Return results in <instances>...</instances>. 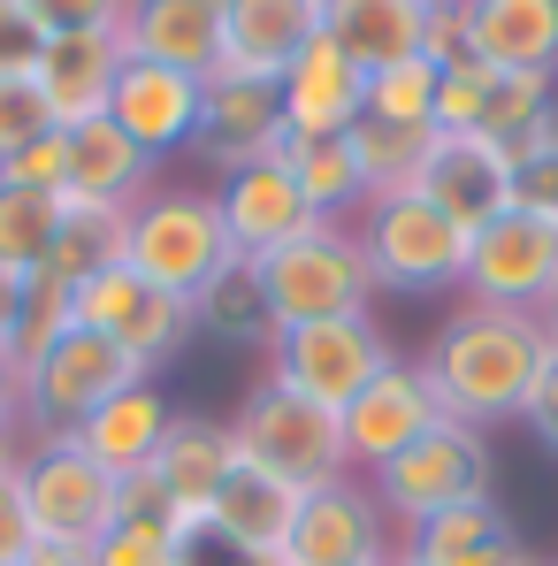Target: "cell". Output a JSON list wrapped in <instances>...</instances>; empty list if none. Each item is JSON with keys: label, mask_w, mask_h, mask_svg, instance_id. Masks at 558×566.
<instances>
[{"label": "cell", "mask_w": 558, "mask_h": 566, "mask_svg": "<svg viewBox=\"0 0 558 566\" xmlns=\"http://www.w3.org/2000/svg\"><path fill=\"white\" fill-rule=\"evenodd\" d=\"M544 314H520V306H489V298H466L444 314V329L429 337L421 353V376L436 390V413L466 421V429H497V421H520L528 406V382L544 368Z\"/></svg>", "instance_id": "6da1fadb"}, {"label": "cell", "mask_w": 558, "mask_h": 566, "mask_svg": "<svg viewBox=\"0 0 558 566\" xmlns=\"http://www.w3.org/2000/svg\"><path fill=\"white\" fill-rule=\"evenodd\" d=\"M230 230H222V207L214 191H191V185H154L130 214H123V269L161 291L191 298L214 269H230Z\"/></svg>", "instance_id": "7a4b0ae2"}, {"label": "cell", "mask_w": 558, "mask_h": 566, "mask_svg": "<svg viewBox=\"0 0 558 566\" xmlns=\"http://www.w3.org/2000/svg\"><path fill=\"white\" fill-rule=\"evenodd\" d=\"M253 276L269 291L276 329H298V322H352V314H368V298H375L368 253H360V230H352V222H314L306 238L261 253Z\"/></svg>", "instance_id": "3957f363"}, {"label": "cell", "mask_w": 558, "mask_h": 566, "mask_svg": "<svg viewBox=\"0 0 558 566\" xmlns=\"http://www.w3.org/2000/svg\"><path fill=\"white\" fill-rule=\"evenodd\" d=\"M230 437H238V460L269 468L276 482L306 490V497L352 474V452H345V421H337L329 406H314V398H298V390L269 382V376L245 390V406H238Z\"/></svg>", "instance_id": "277c9868"}, {"label": "cell", "mask_w": 558, "mask_h": 566, "mask_svg": "<svg viewBox=\"0 0 558 566\" xmlns=\"http://www.w3.org/2000/svg\"><path fill=\"white\" fill-rule=\"evenodd\" d=\"M23 376V398H15V421H23V437H77L85 421H93L107 398H123V390H138V382H154L123 345H107L93 329H62L31 368H15Z\"/></svg>", "instance_id": "5b68a950"}, {"label": "cell", "mask_w": 558, "mask_h": 566, "mask_svg": "<svg viewBox=\"0 0 558 566\" xmlns=\"http://www.w3.org/2000/svg\"><path fill=\"white\" fill-rule=\"evenodd\" d=\"M466 245H474V230H460L421 185L382 191L360 214V253H368L375 291H444V283H466Z\"/></svg>", "instance_id": "8992f818"}, {"label": "cell", "mask_w": 558, "mask_h": 566, "mask_svg": "<svg viewBox=\"0 0 558 566\" xmlns=\"http://www.w3.org/2000/svg\"><path fill=\"white\" fill-rule=\"evenodd\" d=\"M15 482H23L39 544H62V552H99V536L123 513V482L99 468L77 437H31Z\"/></svg>", "instance_id": "52a82bcc"}, {"label": "cell", "mask_w": 558, "mask_h": 566, "mask_svg": "<svg viewBox=\"0 0 558 566\" xmlns=\"http://www.w3.org/2000/svg\"><path fill=\"white\" fill-rule=\"evenodd\" d=\"M368 490H375V505H382V521L421 528L429 513H452V505L489 497V444L466 421H429L398 460H382L368 474Z\"/></svg>", "instance_id": "ba28073f"}, {"label": "cell", "mask_w": 558, "mask_h": 566, "mask_svg": "<svg viewBox=\"0 0 558 566\" xmlns=\"http://www.w3.org/2000/svg\"><path fill=\"white\" fill-rule=\"evenodd\" d=\"M390 337L375 329V314H352V322H298V329H276L269 345V382L345 413L360 390H368L375 368H390Z\"/></svg>", "instance_id": "9c48e42d"}, {"label": "cell", "mask_w": 558, "mask_h": 566, "mask_svg": "<svg viewBox=\"0 0 558 566\" xmlns=\"http://www.w3.org/2000/svg\"><path fill=\"white\" fill-rule=\"evenodd\" d=\"M77 329H93L107 345H123L146 376L161 368V360H177L191 337V298L177 291H161V283L130 276L123 261L115 269H99L93 283H77Z\"/></svg>", "instance_id": "30bf717a"}, {"label": "cell", "mask_w": 558, "mask_h": 566, "mask_svg": "<svg viewBox=\"0 0 558 566\" xmlns=\"http://www.w3.org/2000/svg\"><path fill=\"white\" fill-rule=\"evenodd\" d=\"M466 298L551 314L558 306V230L544 214H520V207L482 222L474 245H466Z\"/></svg>", "instance_id": "8fae6325"}, {"label": "cell", "mask_w": 558, "mask_h": 566, "mask_svg": "<svg viewBox=\"0 0 558 566\" xmlns=\"http://www.w3.org/2000/svg\"><path fill=\"white\" fill-rule=\"evenodd\" d=\"M298 505H306V490H291V482H276L269 468L238 460L230 482L214 490V505H207V552H222L230 566L283 559V544H291V528H298Z\"/></svg>", "instance_id": "7c38bea8"}, {"label": "cell", "mask_w": 558, "mask_h": 566, "mask_svg": "<svg viewBox=\"0 0 558 566\" xmlns=\"http://www.w3.org/2000/svg\"><path fill=\"white\" fill-rule=\"evenodd\" d=\"M222 23H230V0H123L115 39H123V62L214 77L222 70Z\"/></svg>", "instance_id": "4fadbf2b"}, {"label": "cell", "mask_w": 558, "mask_h": 566, "mask_svg": "<svg viewBox=\"0 0 558 566\" xmlns=\"http://www.w3.org/2000/svg\"><path fill=\"white\" fill-rule=\"evenodd\" d=\"M421 191L460 222V230H482L497 214L520 207V169L497 138H460V130H436L429 161H421Z\"/></svg>", "instance_id": "5bb4252c"}, {"label": "cell", "mask_w": 558, "mask_h": 566, "mask_svg": "<svg viewBox=\"0 0 558 566\" xmlns=\"http://www.w3.org/2000/svg\"><path fill=\"white\" fill-rule=\"evenodd\" d=\"M214 207H222V230H230V253H238V261H261V253H276V245L306 238V230L322 222V214L306 207V191L291 185L283 154L230 169V177L214 185Z\"/></svg>", "instance_id": "9a60e30c"}, {"label": "cell", "mask_w": 558, "mask_h": 566, "mask_svg": "<svg viewBox=\"0 0 558 566\" xmlns=\"http://www.w3.org/2000/svg\"><path fill=\"white\" fill-rule=\"evenodd\" d=\"M345 421V452H352V468H382V460H398L429 421H444L436 413V390L421 376V360H390V368H375L368 390L337 413Z\"/></svg>", "instance_id": "2e32d148"}, {"label": "cell", "mask_w": 558, "mask_h": 566, "mask_svg": "<svg viewBox=\"0 0 558 566\" xmlns=\"http://www.w3.org/2000/svg\"><path fill=\"white\" fill-rule=\"evenodd\" d=\"M291 123H283V93L261 85V77H207V99H199V138L191 154L214 161L222 177L245 169V161H269L283 154Z\"/></svg>", "instance_id": "e0dca14e"}, {"label": "cell", "mask_w": 558, "mask_h": 566, "mask_svg": "<svg viewBox=\"0 0 558 566\" xmlns=\"http://www.w3.org/2000/svg\"><path fill=\"white\" fill-rule=\"evenodd\" d=\"M238 468V437H230V421H207V413H177V429L161 437V452H154V468L146 482L169 497V513H177V528L207 544V505H214V490L230 482Z\"/></svg>", "instance_id": "ac0fdd59"}, {"label": "cell", "mask_w": 558, "mask_h": 566, "mask_svg": "<svg viewBox=\"0 0 558 566\" xmlns=\"http://www.w3.org/2000/svg\"><path fill=\"white\" fill-rule=\"evenodd\" d=\"M276 93H283L291 138H345L368 115V70L322 31V39H306V54L276 77Z\"/></svg>", "instance_id": "d6986e66"}, {"label": "cell", "mask_w": 558, "mask_h": 566, "mask_svg": "<svg viewBox=\"0 0 558 566\" xmlns=\"http://www.w3.org/2000/svg\"><path fill=\"white\" fill-rule=\"evenodd\" d=\"M382 552H398L390 528H382V505H375V490H360L345 474V482H329V490H314L298 505V528L283 544V566H368Z\"/></svg>", "instance_id": "ffe728a7"}, {"label": "cell", "mask_w": 558, "mask_h": 566, "mask_svg": "<svg viewBox=\"0 0 558 566\" xmlns=\"http://www.w3.org/2000/svg\"><path fill=\"white\" fill-rule=\"evenodd\" d=\"M199 99H207V77H185V70H154V62H123L115 77V99H107V123L138 146V154H185L199 138Z\"/></svg>", "instance_id": "44dd1931"}, {"label": "cell", "mask_w": 558, "mask_h": 566, "mask_svg": "<svg viewBox=\"0 0 558 566\" xmlns=\"http://www.w3.org/2000/svg\"><path fill=\"white\" fill-rule=\"evenodd\" d=\"M306 39H322V0H230L222 70L214 77H261V85H276L283 70L306 54Z\"/></svg>", "instance_id": "7402d4cb"}, {"label": "cell", "mask_w": 558, "mask_h": 566, "mask_svg": "<svg viewBox=\"0 0 558 566\" xmlns=\"http://www.w3.org/2000/svg\"><path fill=\"white\" fill-rule=\"evenodd\" d=\"M115 77H123V39H115V31H54V39L39 46V70H31V85L46 93V107H54L62 130L107 115Z\"/></svg>", "instance_id": "603a6c76"}, {"label": "cell", "mask_w": 558, "mask_h": 566, "mask_svg": "<svg viewBox=\"0 0 558 566\" xmlns=\"http://www.w3.org/2000/svg\"><path fill=\"white\" fill-rule=\"evenodd\" d=\"M528 559H536V552H528L520 528L497 513V497L429 513L421 528L398 536V566H528Z\"/></svg>", "instance_id": "cb8c5ba5"}, {"label": "cell", "mask_w": 558, "mask_h": 566, "mask_svg": "<svg viewBox=\"0 0 558 566\" xmlns=\"http://www.w3.org/2000/svg\"><path fill=\"white\" fill-rule=\"evenodd\" d=\"M466 54L558 85V0H460Z\"/></svg>", "instance_id": "d4e9b609"}, {"label": "cell", "mask_w": 558, "mask_h": 566, "mask_svg": "<svg viewBox=\"0 0 558 566\" xmlns=\"http://www.w3.org/2000/svg\"><path fill=\"white\" fill-rule=\"evenodd\" d=\"M154 154H138L107 115H93V123H77L70 130V185H62V199H77V207H138L146 191H154Z\"/></svg>", "instance_id": "484cf974"}, {"label": "cell", "mask_w": 558, "mask_h": 566, "mask_svg": "<svg viewBox=\"0 0 558 566\" xmlns=\"http://www.w3.org/2000/svg\"><path fill=\"white\" fill-rule=\"evenodd\" d=\"M169 429H177L169 390H161V382H138V390H123V398H107V406H99L93 421L77 429V444H85L115 482H138V474L154 468V452H161V437H169Z\"/></svg>", "instance_id": "4316f807"}, {"label": "cell", "mask_w": 558, "mask_h": 566, "mask_svg": "<svg viewBox=\"0 0 558 566\" xmlns=\"http://www.w3.org/2000/svg\"><path fill=\"white\" fill-rule=\"evenodd\" d=\"M322 31L360 62V70H390V62H413L421 39H429V0H329L322 8Z\"/></svg>", "instance_id": "83f0119b"}, {"label": "cell", "mask_w": 558, "mask_h": 566, "mask_svg": "<svg viewBox=\"0 0 558 566\" xmlns=\"http://www.w3.org/2000/svg\"><path fill=\"white\" fill-rule=\"evenodd\" d=\"M191 544H199V536H185V528H177L169 497L138 474V482H123V513H115V528L99 536L93 566H185Z\"/></svg>", "instance_id": "f1b7e54d"}, {"label": "cell", "mask_w": 558, "mask_h": 566, "mask_svg": "<svg viewBox=\"0 0 558 566\" xmlns=\"http://www.w3.org/2000/svg\"><path fill=\"white\" fill-rule=\"evenodd\" d=\"M191 337H222V345H276V314H269V291L253 276V261H230L191 291Z\"/></svg>", "instance_id": "f546056e"}, {"label": "cell", "mask_w": 558, "mask_h": 566, "mask_svg": "<svg viewBox=\"0 0 558 566\" xmlns=\"http://www.w3.org/2000/svg\"><path fill=\"white\" fill-rule=\"evenodd\" d=\"M429 146H436V130H413V123H382V115H360V123L345 130V154H352V169H360L368 199L421 185V161H429Z\"/></svg>", "instance_id": "4dcf8cb0"}, {"label": "cell", "mask_w": 558, "mask_h": 566, "mask_svg": "<svg viewBox=\"0 0 558 566\" xmlns=\"http://www.w3.org/2000/svg\"><path fill=\"white\" fill-rule=\"evenodd\" d=\"M54 238H62V199L54 191L0 185V276L31 283L54 261Z\"/></svg>", "instance_id": "1f68e13d"}, {"label": "cell", "mask_w": 558, "mask_h": 566, "mask_svg": "<svg viewBox=\"0 0 558 566\" xmlns=\"http://www.w3.org/2000/svg\"><path fill=\"white\" fill-rule=\"evenodd\" d=\"M283 169H291V185L306 191V207L322 222H345L352 207H368V185H360L345 138H283Z\"/></svg>", "instance_id": "d6a6232c"}, {"label": "cell", "mask_w": 558, "mask_h": 566, "mask_svg": "<svg viewBox=\"0 0 558 566\" xmlns=\"http://www.w3.org/2000/svg\"><path fill=\"white\" fill-rule=\"evenodd\" d=\"M115 261H123V207H77V199H62V238H54V261L39 276L77 291L99 269H115Z\"/></svg>", "instance_id": "836d02e7"}, {"label": "cell", "mask_w": 558, "mask_h": 566, "mask_svg": "<svg viewBox=\"0 0 558 566\" xmlns=\"http://www.w3.org/2000/svg\"><path fill=\"white\" fill-rule=\"evenodd\" d=\"M436 77H444V70H436L429 54L375 70L368 77V115H382V123H413V130H436Z\"/></svg>", "instance_id": "e575fe53"}, {"label": "cell", "mask_w": 558, "mask_h": 566, "mask_svg": "<svg viewBox=\"0 0 558 566\" xmlns=\"http://www.w3.org/2000/svg\"><path fill=\"white\" fill-rule=\"evenodd\" d=\"M70 322H77V291H70V283H54V276H31V283H23V298H15L8 360H15V368H31V360H39Z\"/></svg>", "instance_id": "d590c367"}, {"label": "cell", "mask_w": 558, "mask_h": 566, "mask_svg": "<svg viewBox=\"0 0 558 566\" xmlns=\"http://www.w3.org/2000/svg\"><path fill=\"white\" fill-rule=\"evenodd\" d=\"M46 130H62L54 123V107L46 93L31 85V77H0V161H15L31 138H46Z\"/></svg>", "instance_id": "8d00e7d4"}, {"label": "cell", "mask_w": 558, "mask_h": 566, "mask_svg": "<svg viewBox=\"0 0 558 566\" xmlns=\"http://www.w3.org/2000/svg\"><path fill=\"white\" fill-rule=\"evenodd\" d=\"M0 185H23V191H54L70 185V130H46V138H31L15 161H0Z\"/></svg>", "instance_id": "74e56055"}, {"label": "cell", "mask_w": 558, "mask_h": 566, "mask_svg": "<svg viewBox=\"0 0 558 566\" xmlns=\"http://www.w3.org/2000/svg\"><path fill=\"white\" fill-rule=\"evenodd\" d=\"M39 46H46L39 15L23 0H0V77H31L39 70Z\"/></svg>", "instance_id": "f35d334b"}, {"label": "cell", "mask_w": 558, "mask_h": 566, "mask_svg": "<svg viewBox=\"0 0 558 566\" xmlns=\"http://www.w3.org/2000/svg\"><path fill=\"white\" fill-rule=\"evenodd\" d=\"M544 329H551V322H544ZM520 421L536 429V444H544V452H558V337L544 345V368H536V382H528Z\"/></svg>", "instance_id": "ab89813d"}, {"label": "cell", "mask_w": 558, "mask_h": 566, "mask_svg": "<svg viewBox=\"0 0 558 566\" xmlns=\"http://www.w3.org/2000/svg\"><path fill=\"white\" fill-rule=\"evenodd\" d=\"M31 15H39V31L54 39V31H115V15H123V0H23Z\"/></svg>", "instance_id": "60d3db41"}, {"label": "cell", "mask_w": 558, "mask_h": 566, "mask_svg": "<svg viewBox=\"0 0 558 566\" xmlns=\"http://www.w3.org/2000/svg\"><path fill=\"white\" fill-rule=\"evenodd\" d=\"M39 552V528H31V505H23V482L0 474V566H23Z\"/></svg>", "instance_id": "b9f144b4"}, {"label": "cell", "mask_w": 558, "mask_h": 566, "mask_svg": "<svg viewBox=\"0 0 558 566\" xmlns=\"http://www.w3.org/2000/svg\"><path fill=\"white\" fill-rule=\"evenodd\" d=\"M520 214H544V222L558 230V138L544 146V154L520 161Z\"/></svg>", "instance_id": "7bdbcfd3"}, {"label": "cell", "mask_w": 558, "mask_h": 566, "mask_svg": "<svg viewBox=\"0 0 558 566\" xmlns=\"http://www.w3.org/2000/svg\"><path fill=\"white\" fill-rule=\"evenodd\" d=\"M421 54H429L436 70L466 62V15H460V0H429V39H421Z\"/></svg>", "instance_id": "ee69618b"}, {"label": "cell", "mask_w": 558, "mask_h": 566, "mask_svg": "<svg viewBox=\"0 0 558 566\" xmlns=\"http://www.w3.org/2000/svg\"><path fill=\"white\" fill-rule=\"evenodd\" d=\"M23 452H31L23 421H0V474H15V468H23Z\"/></svg>", "instance_id": "f6af8a7d"}, {"label": "cell", "mask_w": 558, "mask_h": 566, "mask_svg": "<svg viewBox=\"0 0 558 566\" xmlns=\"http://www.w3.org/2000/svg\"><path fill=\"white\" fill-rule=\"evenodd\" d=\"M15 398H23V376H15V360L0 353V421H15Z\"/></svg>", "instance_id": "bcb514c9"}, {"label": "cell", "mask_w": 558, "mask_h": 566, "mask_svg": "<svg viewBox=\"0 0 558 566\" xmlns=\"http://www.w3.org/2000/svg\"><path fill=\"white\" fill-rule=\"evenodd\" d=\"M15 298H23V283L0 276V353H8V337H15Z\"/></svg>", "instance_id": "7dc6e473"}, {"label": "cell", "mask_w": 558, "mask_h": 566, "mask_svg": "<svg viewBox=\"0 0 558 566\" xmlns=\"http://www.w3.org/2000/svg\"><path fill=\"white\" fill-rule=\"evenodd\" d=\"M23 566H93V552H62V544H39Z\"/></svg>", "instance_id": "c3c4849f"}, {"label": "cell", "mask_w": 558, "mask_h": 566, "mask_svg": "<svg viewBox=\"0 0 558 566\" xmlns=\"http://www.w3.org/2000/svg\"><path fill=\"white\" fill-rule=\"evenodd\" d=\"M368 566H398V552H382V559H368Z\"/></svg>", "instance_id": "681fc988"}, {"label": "cell", "mask_w": 558, "mask_h": 566, "mask_svg": "<svg viewBox=\"0 0 558 566\" xmlns=\"http://www.w3.org/2000/svg\"><path fill=\"white\" fill-rule=\"evenodd\" d=\"M199 552H207V544H191V559H185V566H199Z\"/></svg>", "instance_id": "f907efd6"}, {"label": "cell", "mask_w": 558, "mask_h": 566, "mask_svg": "<svg viewBox=\"0 0 558 566\" xmlns=\"http://www.w3.org/2000/svg\"><path fill=\"white\" fill-rule=\"evenodd\" d=\"M544 322H551V337H558V314H544Z\"/></svg>", "instance_id": "816d5d0a"}, {"label": "cell", "mask_w": 558, "mask_h": 566, "mask_svg": "<svg viewBox=\"0 0 558 566\" xmlns=\"http://www.w3.org/2000/svg\"><path fill=\"white\" fill-rule=\"evenodd\" d=\"M528 566H558V559H528Z\"/></svg>", "instance_id": "f5cc1de1"}, {"label": "cell", "mask_w": 558, "mask_h": 566, "mask_svg": "<svg viewBox=\"0 0 558 566\" xmlns=\"http://www.w3.org/2000/svg\"><path fill=\"white\" fill-rule=\"evenodd\" d=\"M322 8H329V0H322Z\"/></svg>", "instance_id": "db71d44e"}, {"label": "cell", "mask_w": 558, "mask_h": 566, "mask_svg": "<svg viewBox=\"0 0 558 566\" xmlns=\"http://www.w3.org/2000/svg\"><path fill=\"white\" fill-rule=\"evenodd\" d=\"M199 566H207V559H199Z\"/></svg>", "instance_id": "11a10c76"}, {"label": "cell", "mask_w": 558, "mask_h": 566, "mask_svg": "<svg viewBox=\"0 0 558 566\" xmlns=\"http://www.w3.org/2000/svg\"><path fill=\"white\" fill-rule=\"evenodd\" d=\"M551 314H558V306H551Z\"/></svg>", "instance_id": "9f6ffc18"}]
</instances>
